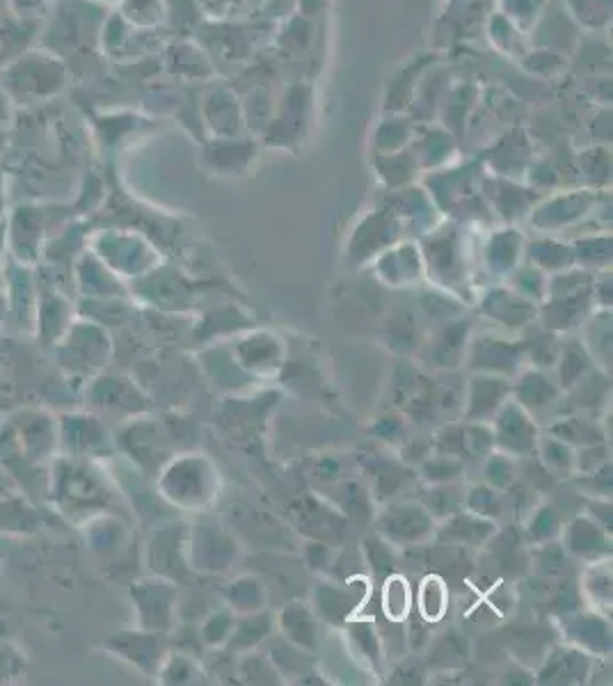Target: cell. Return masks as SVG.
<instances>
[{
  "label": "cell",
  "instance_id": "obj_1",
  "mask_svg": "<svg viewBox=\"0 0 613 686\" xmlns=\"http://www.w3.org/2000/svg\"><path fill=\"white\" fill-rule=\"evenodd\" d=\"M426 512L428 510L410 504L391 506L382 518V531L399 543L420 541V537H424V533H428L431 529V518Z\"/></svg>",
  "mask_w": 613,
  "mask_h": 686
},
{
  "label": "cell",
  "instance_id": "obj_2",
  "mask_svg": "<svg viewBox=\"0 0 613 686\" xmlns=\"http://www.w3.org/2000/svg\"><path fill=\"white\" fill-rule=\"evenodd\" d=\"M497 445L529 453L535 449V428L520 405H506L497 416Z\"/></svg>",
  "mask_w": 613,
  "mask_h": 686
},
{
  "label": "cell",
  "instance_id": "obj_3",
  "mask_svg": "<svg viewBox=\"0 0 613 686\" xmlns=\"http://www.w3.org/2000/svg\"><path fill=\"white\" fill-rule=\"evenodd\" d=\"M568 547L573 554L586 558L591 554H606L604 533L588 520H575V524H570Z\"/></svg>",
  "mask_w": 613,
  "mask_h": 686
},
{
  "label": "cell",
  "instance_id": "obj_4",
  "mask_svg": "<svg viewBox=\"0 0 613 686\" xmlns=\"http://www.w3.org/2000/svg\"><path fill=\"white\" fill-rule=\"evenodd\" d=\"M570 623H573L570 636L577 643H583L586 648L602 650V652H606L611 648L606 625L602 620H598L596 616H575Z\"/></svg>",
  "mask_w": 613,
  "mask_h": 686
},
{
  "label": "cell",
  "instance_id": "obj_5",
  "mask_svg": "<svg viewBox=\"0 0 613 686\" xmlns=\"http://www.w3.org/2000/svg\"><path fill=\"white\" fill-rule=\"evenodd\" d=\"M284 631L288 634L291 643H296L300 648H314V634H316V625L314 618L307 614L305 608L300 606H291L284 611L282 618Z\"/></svg>",
  "mask_w": 613,
  "mask_h": 686
},
{
  "label": "cell",
  "instance_id": "obj_6",
  "mask_svg": "<svg viewBox=\"0 0 613 686\" xmlns=\"http://www.w3.org/2000/svg\"><path fill=\"white\" fill-rule=\"evenodd\" d=\"M268 631H271V618H268L266 614H259V616L245 620L243 625L236 627V631L232 636V648L248 650V648L257 646L261 639H266Z\"/></svg>",
  "mask_w": 613,
  "mask_h": 686
},
{
  "label": "cell",
  "instance_id": "obj_7",
  "mask_svg": "<svg viewBox=\"0 0 613 686\" xmlns=\"http://www.w3.org/2000/svg\"><path fill=\"white\" fill-rule=\"evenodd\" d=\"M385 611L391 620H403L410 611V591L401 577L387 581L385 588Z\"/></svg>",
  "mask_w": 613,
  "mask_h": 686
},
{
  "label": "cell",
  "instance_id": "obj_8",
  "mask_svg": "<svg viewBox=\"0 0 613 686\" xmlns=\"http://www.w3.org/2000/svg\"><path fill=\"white\" fill-rule=\"evenodd\" d=\"M543 460L550 468L552 474H561V478L573 472V464H575V456L573 451L561 445L558 439H547V442L543 445Z\"/></svg>",
  "mask_w": 613,
  "mask_h": 686
},
{
  "label": "cell",
  "instance_id": "obj_9",
  "mask_svg": "<svg viewBox=\"0 0 613 686\" xmlns=\"http://www.w3.org/2000/svg\"><path fill=\"white\" fill-rule=\"evenodd\" d=\"M447 608V593L437 579H428L422 586V614L428 620H437Z\"/></svg>",
  "mask_w": 613,
  "mask_h": 686
},
{
  "label": "cell",
  "instance_id": "obj_10",
  "mask_svg": "<svg viewBox=\"0 0 613 686\" xmlns=\"http://www.w3.org/2000/svg\"><path fill=\"white\" fill-rule=\"evenodd\" d=\"M232 627H234V625H232V616H229V614H217V616H213L211 623H207V627H204V639H207V643H211V646L223 643L227 631H229Z\"/></svg>",
  "mask_w": 613,
  "mask_h": 686
},
{
  "label": "cell",
  "instance_id": "obj_11",
  "mask_svg": "<svg viewBox=\"0 0 613 686\" xmlns=\"http://www.w3.org/2000/svg\"><path fill=\"white\" fill-rule=\"evenodd\" d=\"M255 591H257V581L243 579V581L234 583L229 598H232V602H234L236 608H243V606L250 608V606H255V602H257V600H252V593H255Z\"/></svg>",
  "mask_w": 613,
  "mask_h": 686
},
{
  "label": "cell",
  "instance_id": "obj_12",
  "mask_svg": "<svg viewBox=\"0 0 613 686\" xmlns=\"http://www.w3.org/2000/svg\"><path fill=\"white\" fill-rule=\"evenodd\" d=\"M487 476H490V483L504 487L512 478V464L504 456H497L493 462L487 464Z\"/></svg>",
  "mask_w": 613,
  "mask_h": 686
}]
</instances>
